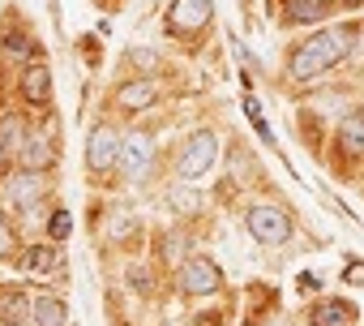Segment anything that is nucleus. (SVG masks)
Returning <instances> with one entry per match:
<instances>
[{
	"label": "nucleus",
	"instance_id": "1",
	"mask_svg": "<svg viewBox=\"0 0 364 326\" xmlns=\"http://www.w3.org/2000/svg\"><path fill=\"white\" fill-rule=\"evenodd\" d=\"M351 48H355V31H351V26H330V31H321V35L304 39V43L291 52L287 73H291L296 82H309V78H317V73L334 69Z\"/></svg>",
	"mask_w": 364,
	"mask_h": 326
},
{
	"label": "nucleus",
	"instance_id": "2",
	"mask_svg": "<svg viewBox=\"0 0 364 326\" xmlns=\"http://www.w3.org/2000/svg\"><path fill=\"white\" fill-rule=\"evenodd\" d=\"M215 159H219V137L202 129V133H193V137L185 142V150H180V159H176V172L185 177V181H198Z\"/></svg>",
	"mask_w": 364,
	"mask_h": 326
},
{
	"label": "nucleus",
	"instance_id": "3",
	"mask_svg": "<svg viewBox=\"0 0 364 326\" xmlns=\"http://www.w3.org/2000/svg\"><path fill=\"white\" fill-rule=\"evenodd\" d=\"M249 232L262 245H283L291 236V219L283 211H274V206H253L249 211Z\"/></svg>",
	"mask_w": 364,
	"mask_h": 326
},
{
	"label": "nucleus",
	"instance_id": "4",
	"mask_svg": "<svg viewBox=\"0 0 364 326\" xmlns=\"http://www.w3.org/2000/svg\"><path fill=\"white\" fill-rule=\"evenodd\" d=\"M120 150H124V142H120V133H116V129H107V125L90 129L86 159H90V168H95V172H107L112 163H120Z\"/></svg>",
	"mask_w": 364,
	"mask_h": 326
},
{
	"label": "nucleus",
	"instance_id": "5",
	"mask_svg": "<svg viewBox=\"0 0 364 326\" xmlns=\"http://www.w3.org/2000/svg\"><path fill=\"white\" fill-rule=\"evenodd\" d=\"M167 22H171L176 35H198L210 22V0H176L171 14H167Z\"/></svg>",
	"mask_w": 364,
	"mask_h": 326
},
{
	"label": "nucleus",
	"instance_id": "6",
	"mask_svg": "<svg viewBox=\"0 0 364 326\" xmlns=\"http://www.w3.org/2000/svg\"><path fill=\"white\" fill-rule=\"evenodd\" d=\"M180 288H185L189 296H206V292H215V288H219V266H215L210 258H193V262H185V270H180Z\"/></svg>",
	"mask_w": 364,
	"mask_h": 326
},
{
	"label": "nucleus",
	"instance_id": "7",
	"mask_svg": "<svg viewBox=\"0 0 364 326\" xmlns=\"http://www.w3.org/2000/svg\"><path fill=\"white\" fill-rule=\"evenodd\" d=\"M120 168H124L129 181H141V177H146V168H150V137H146V133H129V137H124Z\"/></svg>",
	"mask_w": 364,
	"mask_h": 326
},
{
	"label": "nucleus",
	"instance_id": "8",
	"mask_svg": "<svg viewBox=\"0 0 364 326\" xmlns=\"http://www.w3.org/2000/svg\"><path fill=\"white\" fill-rule=\"evenodd\" d=\"M22 168L26 172H39V168H48V163L56 159V150H52V129H31L26 133V146H22Z\"/></svg>",
	"mask_w": 364,
	"mask_h": 326
},
{
	"label": "nucleus",
	"instance_id": "9",
	"mask_svg": "<svg viewBox=\"0 0 364 326\" xmlns=\"http://www.w3.org/2000/svg\"><path fill=\"white\" fill-rule=\"evenodd\" d=\"M5 198H9L14 206H31L35 198H43V177H39V172H18V177H9Z\"/></svg>",
	"mask_w": 364,
	"mask_h": 326
},
{
	"label": "nucleus",
	"instance_id": "10",
	"mask_svg": "<svg viewBox=\"0 0 364 326\" xmlns=\"http://www.w3.org/2000/svg\"><path fill=\"white\" fill-rule=\"evenodd\" d=\"M31 317H35V326H65L69 322L60 296H31Z\"/></svg>",
	"mask_w": 364,
	"mask_h": 326
},
{
	"label": "nucleus",
	"instance_id": "11",
	"mask_svg": "<svg viewBox=\"0 0 364 326\" xmlns=\"http://www.w3.org/2000/svg\"><path fill=\"white\" fill-rule=\"evenodd\" d=\"M313 326H355V309L347 300H321L313 309Z\"/></svg>",
	"mask_w": 364,
	"mask_h": 326
},
{
	"label": "nucleus",
	"instance_id": "12",
	"mask_svg": "<svg viewBox=\"0 0 364 326\" xmlns=\"http://www.w3.org/2000/svg\"><path fill=\"white\" fill-rule=\"evenodd\" d=\"M48 90H52V73H48V65H31V69L22 73V95H26L31 103H43Z\"/></svg>",
	"mask_w": 364,
	"mask_h": 326
},
{
	"label": "nucleus",
	"instance_id": "13",
	"mask_svg": "<svg viewBox=\"0 0 364 326\" xmlns=\"http://www.w3.org/2000/svg\"><path fill=\"white\" fill-rule=\"evenodd\" d=\"M283 18L287 22H321L326 18V0H287Z\"/></svg>",
	"mask_w": 364,
	"mask_h": 326
},
{
	"label": "nucleus",
	"instance_id": "14",
	"mask_svg": "<svg viewBox=\"0 0 364 326\" xmlns=\"http://www.w3.org/2000/svg\"><path fill=\"white\" fill-rule=\"evenodd\" d=\"M338 146H343L347 154H364V116H360V112L343 120V129H338Z\"/></svg>",
	"mask_w": 364,
	"mask_h": 326
},
{
	"label": "nucleus",
	"instance_id": "15",
	"mask_svg": "<svg viewBox=\"0 0 364 326\" xmlns=\"http://www.w3.org/2000/svg\"><path fill=\"white\" fill-rule=\"evenodd\" d=\"M22 266H26V270H35V275H48V270H56V266H60V253H56L52 245H35V249H26Z\"/></svg>",
	"mask_w": 364,
	"mask_h": 326
},
{
	"label": "nucleus",
	"instance_id": "16",
	"mask_svg": "<svg viewBox=\"0 0 364 326\" xmlns=\"http://www.w3.org/2000/svg\"><path fill=\"white\" fill-rule=\"evenodd\" d=\"M146 103H154V86H150V82H129V86H120V107L137 112V107H146Z\"/></svg>",
	"mask_w": 364,
	"mask_h": 326
},
{
	"label": "nucleus",
	"instance_id": "17",
	"mask_svg": "<svg viewBox=\"0 0 364 326\" xmlns=\"http://www.w3.org/2000/svg\"><path fill=\"white\" fill-rule=\"evenodd\" d=\"M26 300L31 296H22V292H0V317H5V322H26L31 317Z\"/></svg>",
	"mask_w": 364,
	"mask_h": 326
},
{
	"label": "nucleus",
	"instance_id": "18",
	"mask_svg": "<svg viewBox=\"0 0 364 326\" xmlns=\"http://www.w3.org/2000/svg\"><path fill=\"white\" fill-rule=\"evenodd\" d=\"M22 154L18 150V125L14 120H0V172H9V159Z\"/></svg>",
	"mask_w": 364,
	"mask_h": 326
},
{
	"label": "nucleus",
	"instance_id": "19",
	"mask_svg": "<svg viewBox=\"0 0 364 326\" xmlns=\"http://www.w3.org/2000/svg\"><path fill=\"white\" fill-rule=\"evenodd\" d=\"M245 112L253 116V129H257V137H262L266 146H274V133H270V125H266V116H262V107H257V99H253V95L245 99Z\"/></svg>",
	"mask_w": 364,
	"mask_h": 326
},
{
	"label": "nucleus",
	"instance_id": "20",
	"mask_svg": "<svg viewBox=\"0 0 364 326\" xmlns=\"http://www.w3.org/2000/svg\"><path fill=\"white\" fill-rule=\"evenodd\" d=\"M69 228H73L69 211H56V215H52V236H56V241H65V236H69Z\"/></svg>",
	"mask_w": 364,
	"mask_h": 326
},
{
	"label": "nucleus",
	"instance_id": "21",
	"mask_svg": "<svg viewBox=\"0 0 364 326\" xmlns=\"http://www.w3.org/2000/svg\"><path fill=\"white\" fill-rule=\"evenodd\" d=\"M5 48H9L14 56H31V52H35V48H31V39H22V35H9V39H5Z\"/></svg>",
	"mask_w": 364,
	"mask_h": 326
},
{
	"label": "nucleus",
	"instance_id": "22",
	"mask_svg": "<svg viewBox=\"0 0 364 326\" xmlns=\"http://www.w3.org/2000/svg\"><path fill=\"white\" fill-rule=\"evenodd\" d=\"M9 253H14V228L0 224V258H9Z\"/></svg>",
	"mask_w": 364,
	"mask_h": 326
}]
</instances>
